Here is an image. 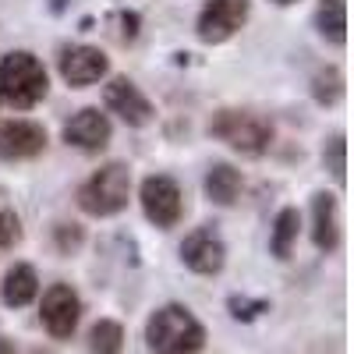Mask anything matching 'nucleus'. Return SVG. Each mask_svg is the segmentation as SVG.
Wrapping results in <instances>:
<instances>
[{
	"label": "nucleus",
	"instance_id": "nucleus-1",
	"mask_svg": "<svg viewBox=\"0 0 354 354\" xmlns=\"http://www.w3.org/2000/svg\"><path fill=\"white\" fill-rule=\"evenodd\" d=\"M205 340H209L205 326L181 301L160 305L145 322V347H149V354H198Z\"/></svg>",
	"mask_w": 354,
	"mask_h": 354
},
{
	"label": "nucleus",
	"instance_id": "nucleus-2",
	"mask_svg": "<svg viewBox=\"0 0 354 354\" xmlns=\"http://www.w3.org/2000/svg\"><path fill=\"white\" fill-rule=\"evenodd\" d=\"M50 93V75L43 61L28 50H11L0 61V103L11 110H32Z\"/></svg>",
	"mask_w": 354,
	"mask_h": 354
},
{
	"label": "nucleus",
	"instance_id": "nucleus-3",
	"mask_svg": "<svg viewBox=\"0 0 354 354\" xmlns=\"http://www.w3.org/2000/svg\"><path fill=\"white\" fill-rule=\"evenodd\" d=\"M209 135L241 156H262L273 145V124L255 110H234V106L216 110L209 117Z\"/></svg>",
	"mask_w": 354,
	"mask_h": 354
},
{
	"label": "nucleus",
	"instance_id": "nucleus-4",
	"mask_svg": "<svg viewBox=\"0 0 354 354\" xmlns=\"http://www.w3.org/2000/svg\"><path fill=\"white\" fill-rule=\"evenodd\" d=\"M131 198V170L124 163H103L88 181H82L78 188V209L88 216H117L128 209Z\"/></svg>",
	"mask_w": 354,
	"mask_h": 354
},
{
	"label": "nucleus",
	"instance_id": "nucleus-5",
	"mask_svg": "<svg viewBox=\"0 0 354 354\" xmlns=\"http://www.w3.org/2000/svg\"><path fill=\"white\" fill-rule=\"evenodd\" d=\"M138 202H142V213L153 227L160 230H170L181 223L185 216V195H181V185L167 174H149L138 188Z\"/></svg>",
	"mask_w": 354,
	"mask_h": 354
},
{
	"label": "nucleus",
	"instance_id": "nucleus-6",
	"mask_svg": "<svg viewBox=\"0 0 354 354\" xmlns=\"http://www.w3.org/2000/svg\"><path fill=\"white\" fill-rule=\"evenodd\" d=\"M248 15H252V0H205L195 21V36L209 46H220L241 32Z\"/></svg>",
	"mask_w": 354,
	"mask_h": 354
},
{
	"label": "nucleus",
	"instance_id": "nucleus-7",
	"mask_svg": "<svg viewBox=\"0 0 354 354\" xmlns=\"http://www.w3.org/2000/svg\"><path fill=\"white\" fill-rule=\"evenodd\" d=\"M39 322L53 340H71L82 322V298L71 283H50L39 301Z\"/></svg>",
	"mask_w": 354,
	"mask_h": 354
},
{
	"label": "nucleus",
	"instance_id": "nucleus-8",
	"mask_svg": "<svg viewBox=\"0 0 354 354\" xmlns=\"http://www.w3.org/2000/svg\"><path fill=\"white\" fill-rule=\"evenodd\" d=\"M181 262L198 277H216L227 266V245L220 238L216 227H195L188 238L181 241Z\"/></svg>",
	"mask_w": 354,
	"mask_h": 354
},
{
	"label": "nucleus",
	"instance_id": "nucleus-9",
	"mask_svg": "<svg viewBox=\"0 0 354 354\" xmlns=\"http://www.w3.org/2000/svg\"><path fill=\"white\" fill-rule=\"evenodd\" d=\"M57 68H61V78L71 85V88H88L106 78L110 71V61L106 53L100 46H88V43H75V46H64L61 50V61H57Z\"/></svg>",
	"mask_w": 354,
	"mask_h": 354
},
{
	"label": "nucleus",
	"instance_id": "nucleus-10",
	"mask_svg": "<svg viewBox=\"0 0 354 354\" xmlns=\"http://www.w3.org/2000/svg\"><path fill=\"white\" fill-rule=\"evenodd\" d=\"M103 103L110 113H117L128 128H145L156 117L153 103L145 100V93L131 82V78H110L103 85Z\"/></svg>",
	"mask_w": 354,
	"mask_h": 354
},
{
	"label": "nucleus",
	"instance_id": "nucleus-11",
	"mask_svg": "<svg viewBox=\"0 0 354 354\" xmlns=\"http://www.w3.org/2000/svg\"><path fill=\"white\" fill-rule=\"evenodd\" d=\"M110 135H113L110 117L100 113L96 106L78 110L71 121L64 124V142L75 145V149H82V153H100V149H106V145H110Z\"/></svg>",
	"mask_w": 354,
	"mask_h": 354
},
{
	"label": "nucleus",
	"instance_id": "nucleus-12",
	"mask_svg": "<svg viewBox=\"0 0 354 354\" xmlns=\"http://www.w3.org/2000/svg\"><path fill=\"white\" fill-rule=\"evenodd\" d=\"M46 149V128L36 121H8L0 124V160H32Z\"/></svg>",
	"mask_w": 354,
	"mask_h": 354
},
{
	"label": "nucleus",
	"instance_id": "nucleus-13",
	"mask_svg": "<svg viewBox=\"0 0 354 354\" xmlns=\"http://www.w3.org/2000/svg\"><path fill=\"white\" fill-rule=\"evenodd\" d=\"M312 245L319 252H337L340 245V220H337V198L330 192H319L312 198Z\"/></svg>",
	"mask_w": 354,
	"mask_h": 354
},
{
	"label": "nucleus",
	"instance_id": "nucleus-14",
	"mask_svg": "<svg viewBox=\"0 0 354 354\" xmlns=\"http://www.w3.org/2000/svg\"><path fill=\"white\" fill-rule=\"evenodd\" d=\"M39 298V273L36 266L28 262H15L4 273V283H0V301L8 308H25Z\"/></svg>",
	"mask_w": 354,
	"mask_h": 354
},
{
	"label": "nucleus",
	"instance_id": "nucleus-15",
	"mask_svg": "<svg viewBox=\"0 0 354 354\" xmlns=\"http://www.w3.org/2000/svg\"><path fill=\"white\" fill-rule=\"evenodd\" d=\"M241 185H245L241 170L230 167V163H213L209 170H205V181H202L205 195H209V202H216V205H234L238 195H241Z\"/></svg>",
	"mask_w": 354,
	"mask_h": 354
},
{
	"label": "nucleus",
	"instance_id": "nucleus-16",
	"mask_svg": "<svg viewBox=\"0 0 354 354\" xmlns=\"http://www.w3.org/2000/svg\"><path fill=\"white\" fill-rule=\"evenodd\" d=\"M315 28H319V36L326 43L344 46L347 43V0H319Z\"/></svg>",
	"mask_w": 354,
	"mask_h": 354
},
{
	"label": "nucleus",
	"instance_id": "nucleus-17",
	"mask_svg": "<svg viewBox=\"0 0 354 354\" xmlns=\"http://www.w3.org/2000/svg\"><path fill=\"white\" fill-rule=\"evenodd\" d=\"M298 234H301V213L287 205V209L277 213L273 230H270V252H273V259H290L294 245H298Z\"/></svg>",
	"mask_w": 354,
	"mask_h": 354
},
{
	"label": "nucleus",
	"instance_id": "nucleus-18",
	"mask_svg": "<svg viewBox=\"0 0 354 354\" xmlns=\"http://www.w3.org/2000/svg\"><path fill=\"white\" fill-rule=\"evenodd\" d=\"M124 326L117 319H100L88 330V354H124Z\"/></svg>",
	"mask_w": 354,
	"mask_h": 354
},
{
	"label": "nucleus",
	"instance_id": "nucleus-19",
	"mask_svg": "<svg viewBox=\"0 0 354 354\" xmlns=\"http://www.w3.org/2000/svg\"><path fill=\"white\" fill-rule=\"evenodd\" d=\"M312 100L319 106H337L344 100V71L326 64V68H319L315 78H312Z\"/></svg>",
	"mask_w": 354,
	"mask_h": 354
},
{
	"label": "nucleus",
	"instance_id": "nucleus-20",
	"mask_svg": "<svg viewBox=\"0 0 354 354\" xmlns=\"http://www.w3.org/2000/svg\"><path fill=\"white\" fill-rule=\"evenodd\" d=\"M322 163H326V170L333 174V181L344 185L347 181V138L337 131L326 145H322Z\"/></svg>",
	"mask_w": 354,
	"mask_h": 354
},
{
	"label": "nucleus",
	"instance_id": "nucleus-21",
	"mask_svg": "<svg viewBox=\"0 0 354 354\" xmlns=\"http://www.w3.org/2000/svg\"><path fill=\"white\" fill-rule=\"evenodd\" d=\"M227 312L234 322H255L259 315L270 312V301L266 298H248V294H230L227 298Z\"/></svg>",
	"mask_w": 354,
	"mask_h": 354
},
{
	"label": "nucleus",
	"instance_id": "nucleus-22",
	"mask_svg": "<svg viewBox=\"0 0 354 354\" xmlns=\"http://www.w3.org/2000/svg\"><path fill=\"white\" fill-rule=\"evenodd\" d=\"M53 245H57L61 255H75L85 245V230L78 223H57L53 227Z\"/></svg>",
	"mask_w": 354,
	"mask_h": 354
},
{
	"label": "nucleus",
	"instance_id": "nucleus-23",
	"mask_svg": "<svg viewBox=\"0 0 354 354\" xmlns=\"http://www.w3.org/2000/svg\"><path fill=\"white\" fill-rule=\"evenodd\" d=\"M21 245V220L11 209H0V252H11Z\"/></svg>",
	"mask_w": 354,
	"mask_h": 354
},
{
	"label": "nucleus",
	"instance_id": "nucleus-24",
	"mask_svg": "<svg viewBox=\"0 0 354 354\" xmlns=\"http://www.w3.org/2000/svg\"><path fill=\"white\" fill-rule=\"evenodd\" d=\"M117 25H121V36L124 43H131V39H138V25H142V18L135 15V11H117Z\"/></svg>",
	"mask_w": 354,
	"mask_h": 354
},
{
	"label": "nucleus",
	"instance_id": "nucleus-25",
	"mask_svg": "<svg viewBox=\"0 0 354 354\" xmlns=\"http://www.w3.org/2000/svg\"><path fill=\"white\" fill-rule=\"evenodd\" d=\"M50 11L53 15H64L68 11V0H50Z\"/></svg>",
	"mask_w": 354,
	"mask_h": 354
},
{
	"label": "nucleus",
	"instance_id": "nucleus-26",
	"mask_svg": "<svg viewBox=\"0 0 354 354\" xmlns=\"http://www.w3.org/2000/svg\"><path fill=\"white\" fill-rule=\"evenodd\" d=\"M0 354H15V344L8 337H0Z\"/></svg>",
	"mask_w": 354,
	"mask_h": 354
},
{
	"label": "nucleus",
	"instance_id": "nucleus-27",
	"mask_svg": "<svg viewBox=\"0 0 354 354\" xmlns=\"http://www.w3.org/2000/svg\"><path fill=\"white\" fill-rule=\"evenodd\" d=\"M273 4H280V8H287V4H298V0H273Z\"/></svg>",
	"mask_w": 354,
	"mask_h": 354
}]
</instances>
